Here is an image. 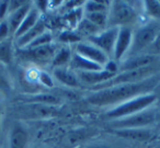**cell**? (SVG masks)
<instances>
[{"instance_id":"cell-5","label":"cell","mask_w":160,"mask_h":148,"mask_svg":"<svg viewBox=\"0 0 160 148\" xmlns=\"http://www.w3.org/2000/svg\"><path fill=\"white\" fill-rule=\"evenodd\" d=\"M156 121V114L148 109L136 114L123 117V119L113 120L110 122L112 130H122V128H142L147 127Z\"/></svg>"},{"instance_id":"cell-21","label":"cell","mask_w":160,"mask_h":148,"mask_svg":"<svg viewBox=\"0 0 160 148\" xmlns=\"http://www.w3.org/2000/svg\"><path fill=\"white\" fill-rule=\"evenodd\" d=\"M21 109L25 111V115L30 119H42L53 115V109L49 105L44 104H23Z\"/></svg>"},{"instance_id":"cell-40","label":"cell","mask_w":160,"mask_h":148,"mask_svg":"<svg viewBox=\"0 0 160 148\" xmlns=\"http://www.w3.org/2000/svg\"><path fill=\"white\" fill-rule=\"evenodd\" d=\"M159 3H160V0H159Z\"/></svg>"},{"instance_id":"cell-32","label":"cell","mask_w":160,"mask_h":148,"mask_svg":"<svg viewBox=\"0 0 160 148\" xmlns=\"http://www.w3.org/2000/svg\"><path fill=\"white\" fill-rule=\"evenodd\" d=\"M10 34H11V32H10L7 20L1 21V22H0V42H2V41L9 38Z\"/></svg>"},{"instance_id":"cell-31","label":"cell","mask_w":160,"mask_h":148,"mask_svg":"<svg viewBox=\"0 0 160 148\" xmlns=\"http://www.w3.org/2000/svg\"><path fill=\"white\" fill-rule=\"evenodd\" d=\"M38 79L41 84L46 86L47 88H53L54 87L53 78L51 77V75H48V74L45 73V71H40V73L38 74Z\"/></svg>"},{"instance_id":"cell-27","label":"cell","mask_w":160,"mask_h":148,"mask_svg":"<svg viewBox=\"0 0 160 148\" xmlns=\"http://www.w3.org/2000/svg\"><path fill=\"white\" fill-rule=\"evenodd\" d=\"M52 41H53V35L49 31H45L43 34H41L38 38H36L33 42H31L24 49H33L36 47L45 46V45L52 44Z\"/></svg>"},{"instance_id":"cell-12","label":"cell","mask_w":160,"mask_h":148,"mask_svg":"<svg viewBox=\"0 0 160 148\" xmlns=\"http://www.w3.org/2000/svg\"><path fill=\"white\" fill-rule=\"evenodd\" d=\"M19 101L23 104H44V105L55 106L60 104V99L57 95L53 93L40 92V93H32V94H25L20 97Z\"/></svg>"},{"instance_id":"cell-24","label":"cell","mask_w":160,"mask_h":148,"mask_svg":"<svg viewBox=\"0 0 160 148\" xmlns=\"http://www.w3.org/2000/svg\"><path fill=\"white\" fill-rule=\"evenodd\" d=\"M102 30L100 28H98L97 25H94L92 22H90L88 19L83 18L79 21V24H78V30L77 32L80 34V36L82 38L83 36H88V38L94 36L97 34H99Z\"/></svg>"},{"instance_id":"cell-11","label":"cell","mask_w":160,"mask_h":148,"mask_svg":"<svg viewBox=\"0 0 160 148\" xmlns=\"http://www.w3.org/2000/svg\"><path fill=\"white\" fill-rule=\"evenodd\" d=\"M57 48L55 47V45L48 44L33 49H24V56L35 63H52Z\"/></svg>"},{"instance_id":"cell-16","label":"cell","mask_w":160,"mask_h":148,"mask_svg":"<svg viewBox=\"0 0 160 148\" xmlns=\"http://www.w3.org/2000/svg\"><path fill=\"white\" fill-rule=\"evenodd\" d=\"M69 68L73 71L76 70V73H79V71H98L102 70L103 67L99 64L91 62V60L87 59V58L82 57V56L78 55L77 53L73 52L72 56H71L70 64H69Z\"/></svg>"},{"instance_id":"cell-35","label":"cell","mask_w":160,"mask_h":148,"mask_svg":"<svg viewBox=\"0 0 160 148\" xmlns=\"http://www.w3.org/2000/svg\"><path fill=\"white\" fill-rule=\"evenodd\" d=\"M49 6V1H46V0H44V1H36L35 3V8L38 10V12H45L47 9V7Z\"/></svg>"},{"instance_id":"cell-33","label":"cell","mask_w":160,"mask_h":148,"mask_svg":"<svg viewBox=\"0 0 160 148\" xmlns=\"http://www.w3.org/2000/svg\"><path fill=\"white\" fill-rule=\"evenodd\" d=\"M28 3H29V1H22V0H12V1H9V3H8V7H9V13H11V12L20 9L21 7H23L24 5H27Z\"/></svg>"},{"instance_id":"cell-25","label":"cell","mask_w":160,"mask_h":148,"mask_svg":"<svg viewBox=\"0 0 160 148\" xmlns=\"http://www.w3.org/2000/svg\"><path fill=\"white\" fill-rule=\"evenodd\" d=\"M111 1L104 0H91L85 3L86 13H94V12H109Z\"/></svg>"},{"instance_id":"cell-26","label":"cell","mask_w":160,"mask_h":148,"mask_svg":"<svg viewBox=\"0 0 160 148\" xmlns=\"http://www.w3.org/2000/svg\"><path fill=\"white\" fill-rule=\"evenodd\" d=\"M86 19L92 22L94 25L103 30L108 27V12H94V13H86Z\"/></svg>"},{"instance_id":"cell-23","label":"cell","mask_w":160,"mask_h":148,"mask_svg":"<svg viewBox=\"0 0 160 148\" xmlns=\"http://www.w3.org/2000/svg\"><path fill=\"white\" fill-rule=\"evenodd\" d=\"M13 58V45L11 38L0 42V64L9 65Z\"/></svg>"},{"instance_id":"cell-14","label":"cell","mask_w":160,"mask_h":148,"mask_svg":"<svg viewBox=\"0 0 160 148\" xmlns=\"http://www.w3.org/2000/svg\"><path fill=\"white\" fill-rule=\"evenodd\" d=\"M112 133L116 136L123 138L132 139V140L146 141L151 137V130L148 127L142 128H122V130H112Z\"/></svg>"},{"instance_id":"cell-3","label":"cell","mask_w":160,"mask_h":148,"mask_svg":"<svg viewBox=\"0 0 160 148\" xmlns=\"http://www.w3.org/2000/svg\"><path fill=\"white\" fill-rule=\"evenodd\" d=\"M136 19V11L129 3L125 1H113L108 12V27H128Z\"/></svg>"},{"instance_id":"cell-20","label":"cell","mask_w":160,"mask_h":148,"mask_svg":"<svg viewBox=\"0 0 160 148\" xmlns=\"http://www.w3.org/2000/svg\"><path fill=\"white\" fill-rule=\"evenodd\" d=\"M41 19V13L38 12V10L35 7L32 6L31 10L29 11V13L27 14V17L24 18V20L22 21L21 25L19 27V29L14 33V38H19L20 36H22L23 34H25L28 31L32 29L36 23L38 22V20Z\"/></svg>"},{"instance_id":"cell-7","label":"cell","mask_w":160,"mask_h":148,"mask_svg":"<svg viewBox=\"0 0 160 148\" xmlns=\"http://www.w3.org/2000/svg\"><path fill=\"white\" fill-rule=\"evenodd\" d=\"M120 28H108L102 30L99 34L89 38V43L98 47L99 49L107 54L109 57H113L114 46H115L116 38Z\"/></svg>"},{"instance_id":"cell-34","label":"cell","mask_w":160,"mask_h":148,"mask_svg":"<svg viewBox=\"0 0 160 148\" xmlns=\"http://www.w3.org/2000/svg\"><path fill=\"white\" fill-rule=\"evenodd\" d=\"M9 1H1L0 3V22L5 21V18L9 13V7H8Z\"/></svg>"},{"instance_id":"cell-36","label":"cell","mask_w":160,"mask_h":148,"mask_svg":"<svg viewBox=\"0 0 160 148\" xmlns=\"http://www.w3.org/2000/svg\"><path fill=\"white\" fill-rule=\"evenodd\" d=\"M151 49H152L153 53L160 54V32L158 33L157 38L153 41V43L151 44Z\"/></svg>"},{"instance_id":"cell-15","label":"cell","mask_w":160,"mask_h":148,"mask_svg":"<svg viewBox=\"0 0 160 148\" xmlns=\"http://www.w3.org/2000/svg\"><path fill=\"white\" fill-rule=\"evenodd\" d=\"M29 141V133L22 124H14L10 132L9 148H25Z\"/></svg>"},{"instance_id":"cell-10","label":"cell","mask_w":160,"mask_h":148,"mask_svg":"<svg viewBox=\"0 0 160 148\" xmlns=\"http://www.w3.org/2000/svg\"><path fill=\"white\" fill-rule=\"evenodd\" d=\"M79 78L80 82H83L86 84H90L91 88L96 86H99L101 84L109 81L113 77H115V74L109 73V71L104 70H98V71H79L76 73Z\"/></svg>"},{"instance_id":"cell-2","label":"cell","mask_w":160,"mask_h":148,"mask_svg":"<svg viewBox=\"0 0 160 148\" xmlns=\"http://www.w3.org/2000/svg\"><path fill=\"white\" fill-rule=\"evenodd\" d=\"M157 100L158 95L153 92L138 95V97L129 99L121 104H118L113 109L108 111L105 115L109 119H111L112 121L113 120L123 119V117L129 116V115L136 114L138 112L147 110L149 106L152 105L155 102H157Z\"/></svg>"},{"instance_id":"cell-37","label":"cell","mask_w":160,"mask_h":148,"mask_svg":"<svg viewBox=\"0 0 160 148\" xmlns=\"http://www.w3.org/2000/svg\"><path fill=\"white\" fill-rule=\"evenodd\" d=\"M85 148H114L112 147L111 145H107V144H94V145H90V146H87Z\"/></svg>"},{"instance_id":"cell-30","label":"cell","mask_w":160,"mask_h":148,"mask_svg":"<svg viewBox=\"0 0 160 148\" xmlns=\"http://www.w3.org/2000/svg\"><path fill=\"white\" fill-rule=\"evenodd\" d=\"M60 42L71 44V43H80L81 36L77 31H65L59 35Z\"/></svg>"},{"instance_id":"cell-1","label":"cell","mask_w":160,"mask_h":148,"mask_svg":"<svg viewBox=\"0 0 160 148\" xmlns=\"http://www.w3.org/2000/svg\"><path fill=\"white\" fill-rule=\"evenodd\" d=\"M159 82L158 77H150L135 84H125L110 88L101 89L96 91L87 98L88 102L92 105H111V104H121L129 99L146 93H150L152 89Z\"/></svg>"},{"instance_id":"cell-39","label":"cell","mask_w":160,"mask_h":148,"mask_svg":"<svg viewBox=\"0 0 160 148\" xmlns=\"http://www.w3.org/2000/svg\"><path fill=\"white\" fill-rule=\"evenodd\" d=\"M35 148H45V147H35Z\"/></svg>"},{"instance_id":"cell-4","label":"cell","mask_w":160,"mask_h":148,"mask_svg":"<svg viewBox=\"0 0 160 148\" xmlns=\"http://www.w3.org/2000/svg\"><path fill=\"white\" fill-rule=\"evenodd\" d=\"M153 69L152 66L145 67V68L140 69H135V70H128V71H122V73L118 74L115 77H113L112 79H110L109 81L101 84L99 86L93 87V90L98 91L101 89L110 88V87L118 86V84H135V82H139L142 80L150 78L153 75Z\"/></svg>"},{"instance_id":"cell-18","label":"cell","mask_w":160,"mask_h":148,"mask_svg":"<svg viewBox=\"0 0 160 148\" xmlns=\"http://www.w3.org/2000/svg\"><path fill=\"white\" fill-rule=\"evenodd\" d=\"M45 31H47L46 24H45V21L43 19H40L38 22L32 28L30 31H28L25 34H23L22 36H20L19 38H17V45L20 48H25L31 42H33L36 38L43 34Z\"/></svg>"},{"instance_id":"cell-6","label":"cell","mask_w":160,"mask_h":148,"mask_svg":"<svg viewBox=\"0 0 160 148\" xmlns=\"http://www.w3.org/2000/svg\"><path fill=\"white\" fill-rule=\"evenodd\" d=\"M159 32V27L156 23H149V24L142 27L133 35L132 47L129 49L131 53H138V52L142 51L146 47L151 46V44L156 40Z\"/></svg>"},{"instance_id":"cell-17","label":"cell","mask_w":160,"mask_h":148,"mask_svg":"<svg viewBox=\"0 0 160 148\" xmlns=\"http://www.w3.org/2000/svg\"><path fill=\"white\" fill-rule=\"evenodd\" d=\"M54 77L57 81L62 84L64 86H67L69 88H78L80 87V80L78 78L76 71L71 70L69 67L64 68H54Z\"/></svg>"},{"instance_id":"cell-13","label":"cell","mask_w":160,"mask_h":148,"mask_svg":"<svg viewBox=\"0 0 160 148\" xmlns=\"http://www.w3.org/2000/svg\"><path fill=\"white\" fill-rule=\"evenodd\" d=\"M156 58L152 55H138V56H132L128 59H126L123 65L121 66V68L118 70L122 71H128V70H135V69H140L145 68V67L152 66V64L155 63Z\"/></svg>"},{"instance_id":"cell-8","label":"cell","mask_w":160,"mask_h":148,"mask_svg":"<svg viewBox=\"0 0 160 148\" xmlns=\"http://www.w3.org/2000/svg\"><path fill=\"white\" fill-rule=\"evenodd\" d=\"M73 52L77 53L78 55L82 56V57L96 63V64L101 65L102 67L110 60V57L107 54L103 53L101 49H99L98 47H96L94 45H92L91 43H89V42L77 43Z\"/></svg>"},{"instance_id":"cell-9","label":"cell","mask_w":160,"mask_h":148,"mask_svg":"<svg viewBox=\"0 0 160 148\" xmlns=\"http://www.w3.org/2000/svg\"><path fill=\"white\" fill-rule=\"evenodd\" d=\"M133 42V32L129 27H121L116 38L114 46L113 58L114 60H121L131 49Z\"/></svg>"},{"instance_id":"cell-19","label":"cell","mask_w":160,"mask_h":148,"mask_svg":"<svg viewBox=\"0 0 160 148\" xmlns=\"http://www.w3.org/2000/svg\"><path fill=\"white\" fill-rule=\"evenodd\" d=\"M32 8V3H28L27 5H24L23 7H21L20 9L16 10V11L9 13V18H8L7 22L9 25L10 32H11L12 35H14L16 31L19 29V27L21 25L22 21L24 20V18L27 17V14L29 13V11Z\"/></svg>"},{"instance_id":"cell-29","label":"cell","mask_w":160,"mask_h":148,"mask_svg":"<svg viewBox=\"0 0 160 148\" xmlns=\"http://www.w3.org/2000/svg\"><path fill=\"white\" fill-rule=\"evenodd\" d=\"M12 90V84L10 81L9 75L7 74L3 65L0 64V92L3 94H8Z\"/></svg>"},{"instance_id":"cell-22","label":"cell","mask_w":160,"mask_h":148,"mask_svg":"<svg viewBox=\"0 0 160 148\" xmlns=\"http://www.w3.org/2000/svg\"><path fill=\"white\" fill-rule=\"evenodd\" d=\"M71 56H72V52L71 48L68 46H62L58 48L55 53L53 60H52V65L54 68H64V67H69L71 60Z\"/></svg>"},{"instance_id":"cell-38","label":"cell","mask_w":160,"mask_h":148,"mask_svg":"<svg viewBox=\"0 0 160 148\" xmlns=\"http://www.w3.org/2000/svg\"><path fill=\"white\" fill-rule=\"evenodd\" d=\"M2 116H3V109L2 105L0 104V135H1V130H2Z\"/></svg>"},{"instance_id":"cell-28","label":"cell","mask_w":160,"mask_h":148,"mask_svg":"<svg viewBox=\"0 0 160 148\" xmlns=\"http://www.w3.org/2000/svg\"><path fill=\"white\" fill-rule=\"evenodd\" d=\"M146 13L153 19L160 20V3L159 0H146L144 1Z\"/></svg>"}]
</instances>
